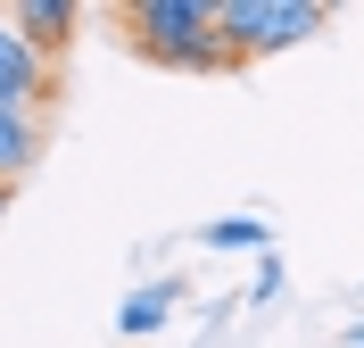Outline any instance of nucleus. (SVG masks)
Returning a JSON list of instances; mask_svg holds the SVG:
<instances>
[{
    "mask_svg": "<svg viewBox=\"0 0 364 348\" xmlns=\"http://www.w3.org/2000/svg\"><path fill=\"white\" fill-rule=\"evenodd\" d=\"M0 216H9V183H0Z\"/></svg>",
    "mask_w": 364,
    "mask_h": 348,
    "instance_id": "9d476101",
    "label": "nucleus"
},
{
    "mask_svg": "<svg viewBox=\"0 0 364 348\" xmlns=\"http://www.w3.org/2000/svg\"><path fill=\"white\" fill-rule=\"evenodd\" d=\"M348 348H364V324H348Z\"/></svg>",
    "mask_w": 364,
    "mask_h": 348,
    "instance_id": "1a4fd4ad",
    "label": "nucleus"
},
{
    "mask_svg": "<svg viewBox=\"0 0 364 348\" xmlns=\"http://www.w3.org/2000/svg\"><path fill=\"white\" fill-rule=\"evenodd\" d=\"M199 249H240V257H265V249H273V224H265V216H215V224H199Z\"/></svg>",
    "mask_w": 364,
    "mask_h": 348,
    "instance_id": "0eeeda50",
    "label": "nucleus"
},
{
    "mask_svg": "<svg viewBox=\"0 0 364 348\" xmlns=\"http://www.w3.org/2000/svg\"><path fill=\"white\" fill-rule=\"evenodd\" d=\"M215 25H224L232 58H273V50H298L306 33L331 25L323 0H215Z\"/></svg>",
    "mask_w": 364,
    "mask_h": 348,
    "instance_id": "f03ea898",
    "label": "nucleus"
},
{
    "mask_svg": "<svg viewBox=\"0 0 364 348\" xmlns=\"http://www.w3.org/2000/svg\"><path fill=\"white\" fill-rule=\"evenodd\" d=\"M124 25H133V42L149 58H166L182 75H232L240 67L232 42H224V25H215V0H133Z\"/></svg>",
    "mask_w": 364,
    "mask_h": 348,
    "instance_id": "f257e3e1",
    "label": "nucleus"
},
{
    "mask_svg": "<svg viewBox=\"0 0 364 348\" xmlns=\"http://www.w3.org/2000/svg\"><path fill=\"white\" fill-rule=\"evenodd\" d=\"M265 299H282V249H265V257H257V282H249V307H265Z\"/></svg>",
    "mask_w": 364,
    "mask_h": 348,
    "instance_id": "6e6552de",
    "label": "nucleus"
},
{
    "mask_svg": "<svg viewBox=\"0 0 364 348\" xmlns=\"http://www.w3.org/2000/svg\"><path fill=\"white\" fill-rule=\"evenodd\" d=\"M9 17H17V33H25L33 50H42L50 67L67 58V42H75V0H17Z\"/></svg>",
    "mask_w": 364,
    "mask_h": 348,
    "instance_id": "20e7f679",
    "label": "nucleus"
},
{
    "mask_svg": "<svg viewBox=\"0 0 364 348\" xmlns=\"http://www.w3.org/2000/svg\"><path fill=\"white\" fill-rule=\"evenodd\" d=\"M42 158V108H0V183L17 191Z\"/></svg>",
    "mask_w": 364,
    "mask_h": 348,
    "instance_id": "39448f33",
    "label": "nucleus"
},
{
    "mask_svg": "<svg viewBox=\"0 0 364 348\" xmlns=\"http://www.w3.org/2000/svg\"><path fill=\"white\" fill-rule=\"evenodd\" d=\"M58 92V67H50L42 50L17 33V17L0 9V108H42Z\"/></svg>",
    "mask_w": 364,
    "mask_h": 348,
    "instance_id": "7ed1b4c3",
    "label": "nucleus"
},
{
    "mask_svg": "<svg viewBox=\"0 0 364 348\" xmlns=\"http://www.w3.org/2000/svg\"><path fill=\"white\" fill-rule=\"evenodd\" d=\"M174 282H149V290H133V299L116 307V332H124V340H149V332H166V315H174Z\"/></svg>",
    "mask_w": 364,
    "mask_h": 348,
    "instance_id": "423d86ee",
    "label": "nucleus"
}]
</instances>
